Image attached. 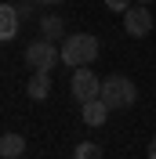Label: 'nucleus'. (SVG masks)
Segmentation results:
<instances>
[{
    "instance_id": "dca6fc26",
    "label": "nucleus",
    "mask_w": 156,
    "mask_h": 159,
    "mask_svg": "<svg viewBox=\"0 0 156 159\" xmlns=\"http://www.w3.org/2000/svg\"><path fill=\"white\" fill-rule=\"evenodd\" d=\"M134 4H153V0H134Z\"/></svg>"
},
{
    "instance_id": "0eeeda50",
    "label": "nucleus",
    "mask_w": 156,
    "mask_h": 159,
    "mask_svg": "<svg viewBox=\"0 0 156 159\" xmlns=\"http://www.w3.org/2000/svg\"><path fill=\"white\" fill-rule=\"evenodd\" d=\"M18 22H22L18 7L15 4H4L0 7V40H15L18 36Z\"/></svg>"
},
{
    "instance_id": "7ed1b4c3",
    "label": "nucleus",
    "mask_w": 156,
    "mask_h": 159,
    "mask_svg": "<svg viewBox=\"0 0 156 159\" xmlns=\"http://www.w3.org/2000/svg\"><path fill=\"white\" fill-rule=\"evenodd\" d=\"M62 58V47H55V40H33L29 47H26V65L33 72H51V65Z\"/></svg>"
},
{
    "instance_id": "f257e3e1",
    "label": "nucleus",
    "mask_w": 156,
    "mask_h": 159,
    "mask_svg": "<svg viewBox=\"0 0 156 159\" xmlns=\"http://www.w3.org/2000/svg\"><path fill=\"white\" fill-rule=\"evenodd\" d=\"M98 58V36L91 33H76V36H66L62 40V61L73 65V69H84Z\"/></svg>"
},
{
    "instance_id": "f03ea898",
    "label": "nucleus",
    "mask_w": 156,
    "mask_h": 159,
    "mask_svg": "<svg viewBox=\"0 0 156 159\" xmlns=\"http://www.w3.org/2000/svg\"><path fill=\"white\" fill-rule=\"evenodd\" d=\"M134 98H138V87H134L127 76H109V80H102V101H105L109 109H131Z\"/></svg>"
},
{
    "instance_id": "2eb2a0df",
    "label": "nucleus",
    "mask_w": 156,
    "mask_h": 159,
    "mask_svg": "<svg viewBox=\"0 0 156 159\" xmlns=\"http://www.w3.org/2000/svg\"><path fill=\"white\" fill-rule=\"evenodd\" d=\"M37 4H44V7H55V4H62V0H37Z\"/></svg>"
},
{
    "instance_id": "1a4fd4ad",
    "label": "nucleus",
    "mask_w": 156,
    "mask_h": 159,
    "mask_svg": "<svg viewBox=\"0 0 156 159\" xmlns=\"http://www.w3.org/2000/svg\"><path fill=\"white\" fill-rule=\"evenodd\" d=\"M26 94H29L33 101H44L51 94V80H47V72H33L29 76V83H26Z\"/></svg>"
},
{
    "instance_id": "9b49d317",
    "label": "nucleus",
    "mask_w": 156,
    "mask_h": 159,
    "mask_svg": "<svg viewBox=\"0 0 156 159\" xmlns=\"http://www.w3.org/2000/svg\"><path fill=\"white\" fill-rule=\"evenodd\" d=\"M73 159H102V148H98L95 141H80L76 152H73Z\"/></svg>"
},
{
    "instance_id": "4468645a",
    "label": "nucleus",
    "mask_w": 156,
    "mask_h": 159,
    "mask_svg": "<svg viewBox=\"0 0 156 159\" xmlns=\"http://www.w3.org/2000/svg\"><path fill=\"white\" fill-rule=\"evenodd\" d=\"M149 159H156V138L149 141Z\"/></svg>"
},
{
    "instance_id": "39448f33",
    "label": "nucleus",
    "mask_w": 156,
    "mask_h": 159,
    "mask_svg": "<svg viewBox=\"0 0 156 159\" xmlns=\"http://www.w3.org/2000/svg\"><path fill=\"white\" fill-rule=\"evenodd\" d=\"M124 33L127 36H149L153 33V15H149L145 4H131V7L124 11Z\"/></svg>"
},
{
    "instance_id": "20e7f679",
    "label": "nucleus",
    "mask_w": 156,
    "mask_h": 159,
    "mask_svg": "<svg viewBox=\"0 0 156 159\" xmlns=\"http://www.w3.org/2000/svg\"><path fill=\"white\" fill-rule=\"evenodd\" d=\"M69 90H73V98L84 105V101H95L102 98V80L84 65V69H73V80H69Z\"/></svg>"
},
{
    "instance_id": "ddd939ff",
    "label": "nucleus",
    "mask_w": 156,
    "mask_h": 159,
    "mask_svg": "<svg viewBox=\"0 0 156 159\" xmlns=\"http://www.w3.org/2000/svg\"><path fill=\"white\" fill-rule=\"evenodd\" d=\"M105 7H109V11H120V15H124V11L131 7V0H105Z\"/></svg>"
},
{
    "instance_id": "f8f14e48",
    "label": "nucleus",
    "mask_w": 156,
    "mask_h": 159,
    "mask_svg": "<svg viewBox=\"0 0 156 159\" xmlns=\"http://www.w3.org/2000/svg\"><path fill=\"white\" fill-rule=\"evenodd\" d=\"M37 7H40L37 0H26V4L18 7V15H22V18H33V11H37Z\"/></svg>"
},
{
    "instance_id": "9d476101",
    "label": "nucleus",
    "mask_w": 156,
    "mask_h": 159,
    "mask_svg": "<svg viewBox=\"0 0 156 159\" xmlns=\"http://www.w3.org/2000/svg\"><path fill=\"white\" fill-rule=\"evenodd\" d=\"M40 33H44V36L47 40H66V22L58 18V15H44V18H40Z\"/></svg>"
},
{
    "instance_id": "423d86ee",
    "label": "nucleus",
    "mask_w": 156,
    "mask_h": 159,
    "mask_svg": "<svg viewBox=\"0 0 156 159\" xmlns=\"http://www.w3.org/2000/svg\"><path fill=\"white\" fill-rule=\"evenodd\" d=\"M109 105L102 98H95V101H84V105H80V116H84V123H87V127H102V123H105L109 119Z\"/></svg>"
},
{
    "instance_id": "6e6552de",
    "label": "nucleus",
    "mask_w": 156,
    "mask_h": 159,
    "mask_svg": "<svg viewBox=\"0 0 156 159\" xmlns=\"http://www.w3.org/2000/svg\"><path fill=\"white\" fill-rule=\"evenodd\" d=\"M0 156H4V159H18V156H26V138L7 130V134L0 138Z\"/></svg>"
}]
</instances>
